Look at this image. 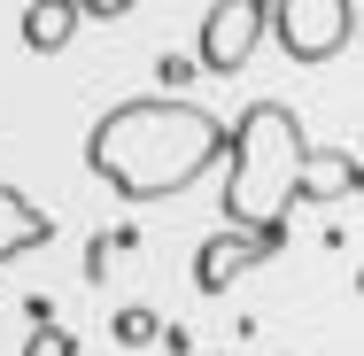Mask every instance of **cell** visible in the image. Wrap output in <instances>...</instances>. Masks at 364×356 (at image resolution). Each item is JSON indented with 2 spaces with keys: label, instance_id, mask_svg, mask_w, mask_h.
<instances>
[{
  "label": "cell",
  "instance_id": "obj_4",
  "mask_svg": "<svg viewBox=\"0 0 364 356\" xmlns=\"http://www.w3.org/2000/svg\"><path fill=\"white\" fill-rule=\"evenodd\" d=\"M256 39H264V0H218V8L202 16L194 70H202V77H232V70H248Z\"/></svg>",
  "mask_w": 364,
  "mask_h": 356
},
{
  "label": "cell",
  "instance_id": "obj_1",
  "mask_svg": "<svg viewBox=\"0 0 364 356\" xmlns=\"http://www.w3.org/2000/svg\"><path fill=\"white\" fill-rule=\"evenodd\" d=\"M218 155H225V124L202 101H178V93L117 101L85 132V171L117 202H178L202 171H218Z\"/></svg>",
  "mask_w": 364,
  "mask_h": 356
},
{
  "label": "cell",
  "instance_id": "obj_2",
  "mask_svg": "<svg viewBox=\"0 0 364 356\" xmlns=\"http://www.w3.org/2000/svg\"><path fill=\"white\" fill-rule=\"evenodd\" d=\"M302 117L287 101H248L225 132V225H264L294 210V178H302Z\"/></svg>",
  "mask_w": 364,
  "mask_h": 356
},
{
  "label": "cell",
  "instance_id": "obj_10",
  "mask_svg": "<svg viewBox=\"0 0 364 356\" xmlns=\"http://www.w3.org/2000/svg\"><path fill=\"white\" fill-rule=\"evenodd\" d=\"M23 356H77V333L47 318V325H31V341H23Z\"/></svg>",
  "mask_w": 364,
  "mask_h": 356
},
{
  "label": "cell",
  "instance_id": "obj_11",
  "mask_svg": "<svg viewBox=\"0 0 364 356\" xmlns=\"http://www.w3.org/2000/svg\"><path fill=\"white\" fill-rule=\"evenodd\" d=\"M155 77H163V93H178V85H194V63L186 55H155Z\"/></svg>",
  "mask_w": 364,
  "mask_h": 356
},
{
  "label": "cell",
  "instance_id": "obj_5",
  "mask_svg": "<svg viewBox=\"0 0 364 356\" xmlns=\"http://www.w3.org/2000/svg\"><path fill=\"white\" fill-rule=\"evenodd\" d=\"M264 256H256V240H248V225H225L210 232L202 248H194V294H225V286L240 279V271H256Z\"/></svg>",
  "mask_w": 364,
  "mask_h": 356
},
{
  "label": "cell",
  "instance_id": "obj_8",
  "mask_svg": "<svg viewBox=\"0 0 364 356\" xmlns=\"http://www.w3.org/2000/svg\"><path fill=\"white\" fill-rule=\"evenodd\" d=\"M77 23H85L77 0H31V8H23V47H31V55H63L77 39Z\"/></svg>",
  "mask_w": 364,
  "mask_h": 356
},
{
  "label": "cell",
  "instance_id": "obj_12",
  "mask_svg": "<svg viewBox=\"0 0 364 356\" xmlns=\"http://www.w3.org/2000/svg\"><path fill=\"white\" fill-rule=\"evenodd\" d=\"M109 256H117V240H109V232H93V240H85V279H101V271H109Z\"/></svg>",
  "mask_w": 364,
  "mask_h": 356
},
{
  "label": "cell",
  "instance_id": "obj_9",
  "mask_svg": "<svg viewBox=\"0 0 364 356\" xmlns=\"http://www.w3.org/2000/svg\"><path fill=\"white\" fill-rule=\"evenodd\" d=\"M109 333H117V341H124V349H147V341H155V333H163V318H155V310H147V302H124V310H117V318H109Z\"/></svg>",
  "mask_w": 364,
  "mask_h": 356
},
{
  "label": "cell",
  "instance_id": "obj_7",
  "mask_svg": "<svg viewBox=\"0 0 364 356\" xmlns=\"http://www.w3.org/2000/svg\"><path fill=\"white\" fill-rule=\"evenodd\" d=\"M47 240H55V217L39 210L31 194H16V186L0 178V264L23 256V248H47Z\"/></svg>",
  "mask_w": 364,
  "mask_h": 356
},
{
  "label": "cell",
  "instance_id": "obj_6",
  "mask_svg": "<svg viewBox=\"0 0 364 356\" xmlns=\"http://www.w3.org/2000/svg\"><path fill=\"white\" fill-rule=\"evenodd\" d=\"M364 171L349 147H302V178H294V202H357Z\"/></svg>",
  "mask_w": 364,
  "mask_h": 356
},
{
  "label": "cell",
  "instance_id": "obj_13",
  "mask_svg": "<svg viewBox=\"0 0 364 356\" xmlns=\"http://www.w3.org/2000/svg\"><path fill=\"white\" fill-rule=\"evenodd\" d=\"M77 16L85 23H117V16H132V0H77Z\"/></svg>",
  "mask_w": 364,
  "mask_h": 356
},
{
  "label": "cell",
  "instance_id": "obj_3",
  "mask_svg": "<svg viewBox=\"0 0 364 356\" xmlns=\"http://www.w3.org/2000/svg\"><path fill=\"white\" fill-rule=\"evenodd\" d=\"M264 31L287 47V63H333L357 39V0H264Z\"/></svg>",
  "mask_w": 364,
  "mask_h": 356
}]
</instances>
